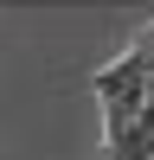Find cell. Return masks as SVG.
Segmentation results:
<instances>
[{
  "mask_svg": "<svg viewBox=\"0 0 154 160\" xmlns=\"http://www.w3.org/2000/svg\"><path fill=\"white\" fill-rule=\"evenodd\" d=\"M148 71H154V45H128L109 71H96V102H103V141L128 135L148 115Z\"/></svg>",
  "mask_w": 154,
  "mask_h": 160,
  "instance_id": "cell-1",
  "label": "cell"
}]
</instances>
